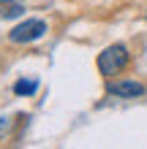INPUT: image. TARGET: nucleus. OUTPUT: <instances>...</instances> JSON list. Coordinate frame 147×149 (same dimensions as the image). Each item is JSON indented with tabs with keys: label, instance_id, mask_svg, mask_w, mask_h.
<instances>
[{
	"label": "nucleus",
	"instance_id": "obj_6",
	"mask_svg": "<svg viewBox=\"0 0 147 149\" xmlns=\"http://www.w3.org/2000/svg\"><path fill=\"white\" fill-rule=\"evenodd\" d=\"M0 3H11V0H0Z\"/></svg>",
	"mask_w": 147,
	"mask_h": 149
},
{
	"label": "nucleus",
	"instance_id": "obj_3",
	"mask_svg": "<svg viewBox=\"0 0 147 149\" xmlns=\"http://www.w3.org/2000/svg\"><path fill=\"white\" fill-rule=\"evenodd\" d=\"M109 95H115V98H142L147 92L142 81H134V79H125V81H112L106 87Z\"/></svg>",
	"mask_w": 147,
	"mask_h": 149
},
{
	"label": "nucleus",
	"instance_id": "obj_5",
	"mask_svg": "<svg viewBox=\"0 0 147 149\" xmlns=\"http://www.w3.org/2000/svg\"><path fill=\"white\" fill-rule=\"evenodd\" d=\"M22 11H25L22 6H16V3H8V6L3 8V11H0V16H3V19H11V16H19Z\"/></svg>",
	"mask_w": 147,
	"mask_h": 149
},
{
	"label": "nucleus",
	"instance_id": "obj_4",
	"mask_svg": "<svg viewBox=\"0 0 147 149\" xmlns=\"http://www.w3.org/2000/svg\"><path fill=\"white\" fill-rule=\"evenodd\" d=\"M36 90H38V81H36V79H19V81L14 84V92L16 95H33Z\"/></svg>",
	"mask_w": 147,
	"mask_h": 149
},
{
	"label": "nucleus",
	"instance_id": "obj_1",
	"mask_svg": "<svg viewBox=\"0 0 147 149\" xmlns=\"http://www.w3.org/2000/svg\"><path fill=\"white\" fill-rule=\"evenodd\" d=\"M128 63H131V54L123 43H112L98 54V71L103 76H117L120 71H125Z\"/></svg>",
	"mask_w": 147,
	"mask_h": 149
},
{
	"label": "nucleus",
	"instance_id": "obj_2",
	"mask_svg": "<svg viewBox=\"0 0 147 149\" xmlns=\"http://www.w3.org/2000/svg\"><path fill=\"white\" fill-rule=\"evenodd\" d=\"M46 33V22L44 19H25L22 24H16V27L8 33V41L11 43H33L38 41L41 36Z\"/></svg>",
	"mask_w": 147,
	"mask_h": 149
}]
</instances>
